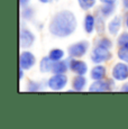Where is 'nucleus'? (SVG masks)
Here are the masks:
<instances>
[{
  "instance_id": "f257e3e1",
  "label": "nucleus",
  "mask_w": 128,
  "mask_h": 129,
  "mask_svg": "<svg viewBox=\"0 0 128 129\" xmlns=\"http://www.w3.org/2000/svg\"><path fill=\"white\" fill-rule=\"evenodd\" d=\"M78 28V19L74 12L64 9L56 12L48 23V31L56 38H66L74 34Z\"/></svg>"
},
{
  "instance_id": "f03ea898",
  "label": "nucleus",
  "mask_w": 128,
  "mask_h": 129,
  "mask_svg": "<svg viewBox=\"0 0 128 129\" xmlns=\"http://www.w3.org/2000/svg\"><path fill=\"white\" fill-rule=\"evenodd\" d=\"M116 82L114 78H106L103 80H97L93 81L89 85L88 91L89 92H110L114 91L116 88Z\"/></svg>"
},
{
  "instance_id": "7ed1b4c3",
  "label": "nucleus",
  "mask_w": 128,
  "mask_h": 129,
  "mask_svg": "<svg viewBox=\"0 0 128 129\" xmlns=\"http://www.w3.org/2000/svg\"><path fill=\"white\" fill-rule=\"evenodd\" d=\"M90 49V43L88 41H79L75 43L71 44L68 47V55L69 57L74 58H81L89 52Z\"/></svg>"
},
{
  "instance_id": "20e7f679",
  "label": "nucleus",
  "mask_w": 128,
  "mask_h": 129,
  "mask_svg": "<svg viewBox=\"0 0 128 129\" xmlns=\"http://www.w3.org/2000/svg\"><path fill=\"white\" fill-rule=\"evenodd\" d=\"M112 58L111 49H106L99 46H94L91 49L90 61L93 64H103L106 62H109Z\"/></svg>"
},
{
  "instance_id": "39448f33",
  "label": "nucleus",
  "mask_w": 128,
  "mask_h": 129,
  "mask_svg": "<svg viewBox=\"0 0 128 129\" xmlns=\"http://www.w3.org/2000/svg\"><path fill=\"white\" fill-rule=\"evenodd\" d=\"M68 83H69V78L66 74L53 73V75H51L48 78L46 85L52 91H62L66 88Z\"/></svg>"
},
{
  "instance_id": "423d86ee",
  "label": "nucleus",
  "mask_w": 128,
  "mask_h": 129,
  "mask_svg": "<svg viewBox=\"0 0 128 129\" xmlns=\"http://www.w3.org/2000/svg\"><path fill=\"white\" fill-rule=\"evenodd\" d=\"M111 76L117 82H125L128 80V64L122 61L117 62L111 68Z\"/></svg>"
},
{
  "instance_id": "0eeeda50",
  "label": "nucleus",
  "mask_w": 128,
  "mask_h": 129,
  "mask_svg": "<svg viewBox=\"0 0 128 129\" xmlns=\"http://www.w3.org/2000/svg\"><path fill=\"white\" fill-rule=\"evenodd\" d=\"M36 41V35L29 28L21 27L19 31V46L23 49H27L34 45Z\"/></svg>"
},
{
  "instance_id": "6e6552de",
  "label": "nucleus",
  "mask_w": 128,
  "mask_h": 129,
  "mask_svg": "<svg viewBox=\"0 0 128 129\" xmlns=\"http://www.w3.org/2000/svg\"><path fill=\"white\" fill-rule=\"evenodd\" d=\"M36 64V56L28 49H23L19 54V68L29 71Z\"/></svg>"
},
{
  "instance_id": "1a4fd4ad",
  "label": "nucleus",
  "mask_w": 128,
  "mask_h": 129,
  "mask_svg": "<svg viewBox=\"0 0 128 129\" xmlns=\"http://www.w3.org/2000/svg\"><path fill=\"white\" fill-rule=\"evenodd\" d=\"M69 64H70V71L74 74L85 75L89 72V68H88L87 62H84L81 58L69 57Z\"/></svg>"
},
{
  "instance_id": "9d476101",
  "label": "nucleus",
  "mask_w": 128,
  "mask_h": 129,
  "mask_svg": "<svg viewBox=\"0 0 128 129\" xmlns=\"http://www.w3.org/2000/svg\"><path fill=\"white\" fill-rule=\"evenodd\" d=\"M124 25V18L119 15L114 16L109 21H108L107 31L110 36H118L120 34V30Z\"/></svg>"
},
{
  "instance_id": "9b49d317",
  "label": "nucleus",
  "mask_w": 128,
  "mask_h": 129,
  "mask_svg": "<svg viewBox=\"0 0 128 129\" xmlns=\"http://www.w3.org/2000/svg\"><path fill=\"white\" fill-rule=\"evenodd\" d=\"M88 85V80L85 75H79L75 74L71 81V88L74 90V92H82L85 90Z\"/></svg>"
},
{
  "instance_id": "f8f14e48",
  "label": "nucleus",
  "mask_w": 128,
  "mask_h": 129,
  "mask_svg": "<svg viewBox=\"0 0 128 129\" xmlns=\"http://www.w3.org/2000/svg\"><path fill=\"white\" fill-rule=\"evenodd\" d=\"M107 78V68L103 64H94L90 70V79L92 81L103 80Z\"/></svg>"
},
{
  "instance_id": "ddd939ff",
  "label": "nucleus",
  "mask_w": 128,
  "mask_h": 129,
  "mask_svg": "<svg viewBox=\"0 0 128 129\" xmlns=\"http://www.w3.org/2000/svg\"><path fill=\"white\" fill-rule=\"evenodd\" d=\"M83 29L88 35H91L95 31V15L87 14L83 18Z\"/></svg>"
},
{
  "instance_id": "4468645a",
  "label": "nucleus",
  "mask_w": 128,
  "mask_h": 129,
  "mask_svg": "<svg viewBox=\"0 0 128 129\" xmlns=\"http://www.w3.org/2000/svg\"><path fill=\"white\" fill-rule=\"evenodd\" d=\"M97 11L99 12L101 16H103L105 18H110V17L115 16L116 12V5L112 4H101L99 6V8L97 9Z\"/></svg>"
},
{
  "instance_id": "2eb2a0df",
  "label": "nucleus",
  "mask_w": 128,
  "mask_h": 129,
  "mask_svg": "<svg viewBox=\"0 0 128 129\" xmlns=\"http://www.w3.org/2000/svg\"><path fill=\"white\" fill-rule=\"evenodd\" d=\"M95 31L98 33V35H103V34L107 31V21H106V19L103 16L99 14L98 11H95Z\"/></svg>"
},
{
  "instance_id": "dca6fc26",
  "label": "nucleus",
  "mask_w": 128,
  "mask_h": 129,
  "mask_svg": "<svg viewBox=\"0 0 128 129\" xmlns=\"http://www.w3.org/2000/svg\"><path fill=\"white\" fill-rule=\"evenodd\" d=\"M53 68H54V62L48 57V56H44L42 57V59L39 61V72L43 74H47V73H52L53 72Z\"/></svg>"
},
{
  "instance_id": "f3484780",
  "label": "nucleus",
  "mask_w": 128,
  "mask_h": 129,
  "mask_svg": "<svg viewBox=\"0 0 128 129\" xmlns=\"http://www.w3.org/2000/svg\"><path fill=\"white\" fill-rule=\"evenodd\" d=\"M70 71V64H69V57L63 58L61 61L54 62V68H53V73H58V74H66V72Z\"/></svg>"
},
{
  "instance_id": "a211bd4d",
  "label": "nucleus",
  "mask_w": 128,
  "mask_h": 129,
  "mask_svg": "<svg viewBox=\"0 0 128 129\" xmlns=\"http://www.w3.org/2000/svg\"><path fill=\"white\" fill-rule=\"evenodd\" d=\"M94 46H99V47H102V48H106V49H112V47H114V42L108 36H100L95 39Z\"/></svg>"
},
{
  "instance_id": "6ab92c4d",
  "label": "nucleus",
  "mask_w": 128,
  "mask_h": 129,
  "mask_svg": "<svg viewBox=\"0 0 128 129\" xmlns=\"http://www.w3.org/2000/svg\"><path fill=\"white\" fill-rule=\"evenodd\" d=\"M47 56L50 57L53 62H57L61 61V59L65 58V52L63 51L62 48H58V47H54L52 48L50 52H48Z\"/></svg>"
},
{
  "instance_id": "aec40b11",
  "label": "nucleus",
  "mask_w": 128,
  "mask_h": 129,
  "mask_svg": "<svg viewBox=\"0 0 128 129\" xmlns=\"http://www.w3.org/2000/svg\"><path fill=\"white\" fill-rule=\"evenodd\" d=\"M26 90L28 92H39L44 90V84L36 80H28L26 84Z\"/></svg>"
},
{
  "instance_id": "412c9836",
  "label": "nucleus",
  "mask_w": 128,
  "mask_h": 129,
  "mask_svg": "<svg viewBox=\"0 0 128 129\" xmlns=\"http://www.w3.org/2000/svg\"><path fill=\"white\" fill-rule=\"evenodd\" d=\"M20 17L23 20L29 21L31 19H34L35 17V9L31 6H26L21 8V12H20Z\"/></svg>"
},
{
  "instance_id": "4be33fe9",
  "label": "nucleus",
  "mask_w": 128,
  "mask_h": 129,
  "mask_svg": "<svg viewBox=\"0 0 128 129\" xmlns=\"http://www.w3.org/2000/svg\"><path fill=\"white\" fill-rule=\"evenodd\" d=\"M78 5L82 10L89 11L93 9L97 5V0H78Z\"/></svg>"
},
{
  "instance_id": "5701e85b",
  "label": "nucleus",
  "mask_w": 128,
  "mask_h": 129,
  "mask_svg": "<svg viewBox=\"0 0 128 129\" xmlns=\"http://www.w3.org/2000/svg\"><path fill=\"white\" fill-rule=\"evenodd\" d=\"M118 47H128V30H124L117 36Z\"/></svg>"
},
{
  "instance_id": "b1692460",
  "label": "nucleus",
  "mask_w": 128,
  "mask_h": 129,
  "mask_svg": "<svg viewBox=\"0 0 128 129\" xmlns=\"http://www.w3.org/2000/svg\"><path fill=\"white\" fill-rule=\"evenodd\" d=\"M117 57L128 64V47H119L117 51Z\"/></svg>"
},
{
  "instance_id": "393cba45",
  "label": "nucleus",
  "mask_w": 128,
  "mask_h": 129,
  "mask_svg": "<svg viewBox=\"0 0 128 129\" xmlns=\"http://www.w3.org/2000/svg\"><path fill=\"white\" fill-rule=\"evenodd\" d=\"M119 91L120 92H124V93H128V81H125V82L121 84Z\"/></svg>"
},
{
  "instance_id": "a878e982",
  "label": "nucleus",
  "mask_w": 128,
  "mask_h": 129,
  "mask_svg": "<svg viewBox=\"0 0 128 129\" xmlns=\"http://www.w3.org/2000/svg\"><path fill=\"white\" fill-rule=\"evenodd\" d=\"M29 4H30V0H19V5H20L21 8L26 7V6H29Z\"/></svg>"
},
{
  "instance_id": "bb28decb",
  "label": "nucleus",
  "mask_w": 128,
  "mask_h": 129,
  "mask_svg": "<svg viewBox=\"0 0 128 129\" xmlns=\"http://www.w3.org/2000/svg\"><path fill=\"white\" fill-rule=\"evenodd\" d=\"M101 4H112V5H116L118 2V0H99Z\"/></svg>"
},
{
  "instance_id": "cd10ccee",
  "label": "nucleus",
  "mask_w": 128,
  "mask_h": 129,
  "mask_svg": "<svg viewBox=\"0 0 128 129\" xmlns=\"http://www.w3.org/2000/svg\"><path fill=\"white\" fill-rule=\"evenodd\" d=\"M24 75H25V70L21 68H19V81H21L24 79Z\"/></svg>"
},
{
  "instance_id": "c85d7f7f",
  "label": "nucleus",
  "mask_w": 128,
  "mask_h": 129,
  "mask_svg": "<svg viewBox=\"0 0 128 129\" xmlns=\"http://www.w3.org/2000/svg\"><path fill=\"white\" fill-rule=\"evenodd\" d=\"M121 5H122V8L126 11H128V0H121Z\"/></svg>"
},
{
  "instance_id": "c756f323",
  "label": "nucleus",
  "mask_w": 128,
  "mask_h": 129,
  "mask_svg": "<svg viewBox=\"0 0 128 129\" xmlns=\"http://www.w3.org/2000/svg\"><path fill=\"white\" fill-rule=\"evenodd\" d=\"M124 25L125 27L128 29V11L125 14V17H124Z\"/></svg>"
},
{
  "instance_id": "7c9ffc66",
  "label": "nucleus",
  "mask_w": 128,
  "mask_h": 129,
  "mask_svg": "<svg viewBox=\"0 0 128 129\" xmlns=\"http://www.w3.org/2000/svg\"><path fill=\"white\" fill-rule=\"evenodd\" d=\"M41 4H44V5H47V4H51L52 1H54V0H38Z\"/></svg>"
}]
</instances>
